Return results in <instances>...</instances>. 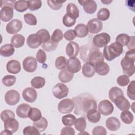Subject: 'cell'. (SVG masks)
I'll use <instances>...</instances> for the list:
<instances>
[{"label": "cell", "mask_w": 135, "mask_h": 135, "mask_svg": "<svg viewBox=\"0 0 135 135\" xmlns=\"http://www.w3.org/2000/svg\"><path fill=\"white\" fill-rule=\"evenodd\" d=\"M94 66L95 72L100 75H105L108 74L110 71L109 65L104 62L97 63L94 65Z\"/></svg>", "instance_id": "d4e9b609"}, {"label": "cell", "mask_w": 135, "mask_h": 135, "mask_svg": "<svg viewBox=\"0 0 135 135\" xmlns=\"http://www.w3.org/2000/svg\"><path fill=\"white\" fill-rule=\"evenodd\" d=\"M130 36L127 34L122 33L117 36L115 42L120 43L122 46H127L130 41Z\"/></svg>", "instance_id": "b9f144b4"}, {"label": "cell", "mask_w": 135, "mask_h": 135, "mask_svg": "<svg viewBox=\"0 0 135 135\" xmlns=\"http://www.w3.org/2000/svg\"><path fill=\"white\" fill-rule=\"evenodd\" d=\"M15 52V49L12 44H6L2 46L0 49V54L4 57H9Z\"/></svg>", "instance_id": "4316f807"}, {"label": "cell", "mask_w": 135, "mask_h": 135, "mask_svg": "<svg viewBox=\"0 0 135 135\" xmlns=\"http://www.w3.org/2000/svg\"><path fill=\"white\" fill-rule=\"evenodd\" d=\"M65 2H60L57 1H47V3L48 5L53 10H59L60 9L62 6L63 3Z\"/></svg>", "instance_id": "11a10c76"}, {"label": "cell", "mask_w": 135, "mask_h": 135, "mask_svg": "<svg viewBox=\"0 0 135 135\" xmlns=\"http://www.w3.org/2000/svg\"><path fill=\"white\" fill-rule=\"evenodd\" d=\"M66 68V69L71 73H78L81 69L80 61L76 57H70L67 61Z\"/></svg>", "instance_id": "30bf717a"}, {"label": "cell", "mask_w": 135, "mask_h": 135, "mask_svg": "<svg viewBox=\"0 0 135 135\" xmlns=\"http://www.w3.org/2000/svg\"><path fill=\"white\" fill-rule=\"evenodd\" d=\"M14 8L18 12H23L27 9L28 1H17L15 3Z\"/></svg>", "instance_id": "f35d334b"}, {"label": "cell", "mask_w": 135, "mask_h": 135, "mask_svg": "<svg viewBox=\"0 0 135 135\" xmlns=\"http://www.w3.org/2000/svg\"><path fill=\"white\" fill-rule=\"evenodd\" d=\"M120 118L125 124H130L133 121V115L132 113L128 110L122 111L120 115Z\"/></svg>", "instance_id": "e575fe53"}, {"label": "cell", "mask_w": 135, "mask_h": 135, "mask_svg": "<svg viewBox=\"0 0 135 135\" xmlns=\"http://www.w3.org/2000/svg\"><path fill=\"white\" fill-rule=\"evenodd\" d=\"M74 100H76L74 101L77 102L76 107H75V109L74 111V113L77 115L80 114V110L82 111L83 112L86 114L95 110H97V104L95 100L91 98H89L88 97H82L81 98L80 101L78 97L76 98H74Z\"/></svg>", "instance_id": "6da1fadb"}, {"label": "cell", "mask_w": 135, "mask_h": 135, "mask_svg": "<svg viewBox=\"0 0 135 135\" xmlns=\"http://www.w3.org/2000/svg\"><path fill=\"white\" fill-rule=\"evenodd\" d=\"M1 118L4 122L9 118H15V114L10 110H5L1 112Z\"/></svg>", "instance_id": "db71d44e"}, {"label": "cell", "mask_w": 135, "mask_h": 135, "mask_svg": "<svg viewBox=\"0 0 135 135\" xmlns=\"http://www.w3.org/2000/svg\"><path fill=\"white\" fill-rule=\"evenodd\" d=\"M25 42V37L21 34H15L13 35L11 40V43L14 47L20 48L23 46Z\"/></svg>", "instance_id": "f1b7e54d"}, {"label": "cell", "mask_w": 135, "mask_h": 135, "mask_svg": "<svg viewBox=\"0 0 135 135\" xmlns=\"http://www.w3.org/2000/svg\"><path fill=\"white\" fill-rule=\"evenodd\" d=\"M63 38V34L62 31L60 30V29H56L54 30L53 32L51 37V40L55 43L59 42L61 41Z\"/></svg>", "instance_id": "bcb514c9"}, {"label": "cell", "mask_w": 135, "mask_h": 135, "mask_svg": "<svg viewBox=\"0 0 135 135\" xmlns=\"http://www.w3.org/2000/svg\"><path fill=\"white\" fill-rule=\"evenodd\" d=\"M58 45L57 43L53 42L51 40H50L47 42L43 43L42 45V47L45 51L47 52H51L55 50Z\"/></svg>", "instance_id": "f6af8a7d"}, {"label": "cell", "mask_w": 135, "mask_h": 135, "mask_svg": "<svg viewBox=\"0 0 135 135\" xmlns=\"http://www.w3.org/2000/svg\"><path fill=\"white\" fill-rule=\"evenodd\" d=\"M37 60L33 56H27L23 61V68L27 72H33L37 68Z\"/></svg>", "instance_id": "7c38bea8"}, {"label": "cell", "mask_w": 135, "mask_h": 135, "mask_svg": "<svg viewBox=\"0 0 135 135\" xmlns=\"http://www.w3.org/2000/svg\"><path fill=\"white\" fill-rule=\"evenodd\" d=\"M74 76V73H71L66 69L62 70L59 74V79L63 83L70 82Z\"/></svg>", "instance_id": "484cf974"}, {"label": "cell", "mask_w": 135, "mask_h": 135, "mask_svg": "<svg viewBox=\"0 0 135 135\" xmlns=\"http://www.w3.org/2000/svg\"><path fill=\"white\" fill-rule=\"evenodd\" d=\"M7 71L12 74H17L21 70L20 63L15 60H12L8 61L6 64Z\"/></svg>", "instance_id": "44dd1931"}, {"label": "cell", "mask_w": 135, "mask_h": 135, "mask_svg": "<svg viewBox=\"0 0 135 135\" xmlns=\"http://www.w3.org/2000/svg\"><path fill=\"white\" fill-rule=\"evenodd\" d=\"M105 125L107 128L110 131H115L120 128L121 123L118 118L114 117H111L107 119Z\"/></svg>", "instance_id": "ffe728a7"}, {"label": "cell", "mask_w": 135, "mask_h": 135, "mask_svg": "<svg viewBox=\"0 0 135 135\" xmlns=\"http://www.w3.org/2000/svg\"><path fill=\"white\" fill-rule=\"evenodd\" d=\"M27 45L32 49H36L40 46L42 43L36 33L30 35L26 40Z\"/></svg>", "instance_id": "cb8c5ba5"}, {"label": "cell", "mask_w": 135, "mask_h": 135, "mask_svg": "<svg viewBox=\"0 0 135 135\" xmlns=\"http://www.w3.org/2000/svg\"><path fill=\"white\" fill-rule=\"evenodd\" d=\"M24 20L27 24L33 26L37 24V19L35 15L31 13H27L24 15Z\"/></svg>", "instance_id": "7dc6e473"}, {"label": "cell", "mask_w": 135, "mask_h": 135, "mask_svg": "<svg viewBox=\"0 0 135 135\" xmlns=\"http://www.w3.org/2000/svg\"><path fill=\"white\" fill-rule=\"evenodd\" d=\"M66 59L63 56H60L56 59L55 65L57 69L63 70L66 68Z\"/></svg>", "instance_id": "7bdbcfd3"}, {"label": "cell", "mask_w": 135, "mask_h": 135, "mask_svg": "<svg viewBox=\"0 0 135 135\" xmlns=\"http://www.w3.org/2000/svg\"><path fill=\"white\" fill-rule=\"evenodd\" d=\"M74 31L76 34V36L80 38L85 37L89 33V31L86 25L82 23L78 24L75 27Z\"/></svg>", "instance_id": "83f0119b"}, {"label": "cell", "mask_w": 135, "mask_h": 135, "mask_svg": "<svg viewBox=\"0 0 135 135\" xmlns=\"http://www.w3.org/2000/svg\"><path fill=\"white\" fill-rule=\"evenodd\" d=\"M117 82L121 86H125L127 85L129 82L130 80L129 76L124 74L118 76L117 79Z\"/></svg>", "instance_id": "f5cc1de1"}, {"label": "cell", "mask_w": 135, "mask_h": 135, "mask_svg": "<svg viewBox=\"0 0 135 135\" xmlns=\"http://www.w3.org/2000/svg\"><path fill=\"white\" fill-rule=\"evenodd\" d=\"M101 2H102V3H103L105 4H109V3H111V2H112V1H101Z\"/></svg>", "instance_id": "e7e4bbea"}, {"label": "cell", "mask_w": 135, "mask_h": 135, "mask_svg": "<svg viewBox=\"0 0 135 135\" xmlns=\"http://www.w3.org/2000/svg\"><path fill=\"white\" fill-rule=\"evenodd\" d=\"M80 46L78 43L71 41L66 45V53L70 57H76L80 51Z\"/></svg>", "instance_id": "ac0fdd59"}, {"label": "cell", "mask_w": 135, "mask_h": 135, "mask_svg": "<svg viewBox=\"0 0 135 135\" xmlns=\"http://www.w3.org/2000/svg\"><path fill=\"white\" fill-rule=\"evenodd\" d=\"M22 97L26 101L30 103H32L37 99V92L34 89V88L28 87L25 88L23 91Z\"/></svg>", "instance_id": "9a60e30c"}, {"label": "cell", "mask_w": 135, "mask_h": 135, "mask_svg": "<svg viewBox=\"0 0 135 135\" xmlns=\"http://www.w3.org/2000/svg\"><path fill=\"white\" fill-rule=\"evenodd\" d=\"M92 133L93 135H106L107 130L102 126H97L94 127Z\"/></svg>", "instance_id": "6f0895ef"}, {"label": "cell", "mask_w": 135, "mask_h": 135, "mask_svg": "<svg viewBox=\"0 0 135 135\" xmlns=\"http://www.w3.org/2000/svg\"><path fill=\"white\" fill-rule=\"evenodd\" d=\"M110 36L107 33H101L95 35L93 38V42L95 46L99 48L105 47L110 42Z\"/></svg>", "instance_id": "277c9868"}, {"label": "cell", "mask_w": 135, "mask_h": 135, "mask_svg": "<svg viewBox=\"0 0 135 135\" xmlns=\"http://www.w3.org/2000/svg\"><path fill=\"white\" fill-rule=\"evenodd\" d=\"M61 134H70L74 135L75 131L74 129L70 126H67L63 128L61 131Z\"/></svg>", "instance_id": "91938a15"}, {"label": "cell", "mask_w": 135, "mask_h": 135, "mask_svg": "<svg viewBox=\"0 0 135 135\" xmlns=\"http://www.w3.org/2000/svg\"><path fill=\"white\" fill-rule=\"evenodd\" d=\"M86 26L90 33L92 34H97L102 30L103 23L97 18H94L90 20L88 22Z\"/></svg>", "instance_id": "9c48e42d"}, {"label": "cell", "mask_w": 135, "mask_h": 135, "mask_svg": "<svg viewBox=\"0 0 135 135\" xmlns=\"http://www.w3.org/2000/svg\"><path fill=\"white\" fill-rule=\"evenodd\" d=\"M74 127L75 128V129L80 131V132H82V131H84L86 128V120L84 118L81 117V118H78L77 119H76L74 123Z\"/></svg>", "instance_id": "8d00e7d4"}, {"label": "cell", "mask_w": 135, "mask_h": 135, "mask_svg": "<svg viewBox=\"0 0 135 135\" xmlns=\"http://www.w3.org/2000/svg\"><path fill=\"white\" fill-rule=\"evenodd\" d=\"M127 95L132 100H135V81H132L127 88Z\"/></svg>", "instance_id": "681fc988"}, {"label": "cell", "mask_w": 135, "mask_h": 135, "mask_svg": "<svg viewBox=\"0 0 135 135\" xmlns=\"http://www.w3.org/2000/svg\"><path fill=\"white\" fill-rule=\"evenodd\" d=\"M36 60L40 63H44L46 60V55L44 51L42 49L38 50L36 55Z\"/></svg>", "instance_id": "9f6ffc18"}, {"label": "cell", "mask_w": 135, "mask_h": 135, "mask_svg": "<svg viewBox=\"0 0 135 135\" xmlns=\"http://www.w3.org/2000/svg\"><path fill=\"white\" fill-rule=\"evenodd\" d=\"M98 110L99 112L102 115H108L113 112L114 107L112 103L108 100H103L99 102Z\"/></svg>", "instance_id": "52a82bcc"}, {"label": "cell", "mask_w": 135, "mask_h": 135, "mask_svg": "<svg viewBox=\"0 0 135 135\" xmlns=\"http://www.w3.org/2000/svg\"><path fill=\"white\" fill-rule=\"evenodd\" d=\"M76 120L75 117L72 114H68L62 117V122L66 126H72L74 124Z\"/></svg>", "instance_id": "ab89813d"}, {"label": "cell", "mask_w": 135, "mask_h": 135, "mask_svg": "<svg viewBox=\"0 0 135 135\" xmlns=\"http://www.w3.org/2000/svg\"><path fill=\"white\" fill-rule=\"evenodd\" d=\"M13 8L8 6H5L1 8L0 11V18L5 22H8L13 17Z\"/></svg>", "instance_id": "e0dca14e"}, {"label": "cell", "mask_w": 135, "mask_h": 135, "mask_svg": "<svg viewBox=\"0 0 135 135\" xmlns=\"http://www.w3.org/2000/svg\"><path fill=\"white\" fill-rule=\"evenodd\" d=\"M66 14L71 17L76 19L79 17V8L74 3H70L66 6Z\"/></svg>", "instance_id": "f546056e"}, {"label": "cell", "mask_w": 135, "mask_h": 135, "mask_svg": "<svg viewBox=\"0 0 135 135\" xmlns=\"http://www.w3.org/2000/svg\"><path fill=\"white\" fill-rule=\"evenodd\" d=\"M124 95L123 91L117 86H114L110 89L109 91V98L112 102H114V99L119 95Z\"/></svg>", "instance_id": "d6a6232c"}, {"label": "cell", "mask_w": 135, "mask_h": 135, "mask_svg": "<svg viewBox=\"0 0 135 135\" xmlns=\"http://www.w3.org/2000/svg\"><path fill=\"white\" fill-rule=\"evenodd\" d=\"M23 26L22 22L17 19H14L10 21L6 26V32L10 34H14L21 31Z\"/></svg>", "instance_id": "8fae6325"}, {"label": "cell", "mask_w": 135, "mask_h": 135, "mask_svg": "<svg viewBox=\"0 0 135 135\" xmlns=\"http://www.w3.org/2000/svg\"><path fill=\"white\" fill-rule=\"evenodd\" d=\"M134 36H130V41L128 43V44H127V47L129 49V50H133L135 49L134 47H135V45H134Z\"/></svg>", "instance_id": "6125c7cd"}, {"label": "cell", "mask_w": 135, "mask_h": 135, "mask_svg": "<svg viewBox=\"0 0 135 135\" xmlns=\"http://www.w3.org/2000/svg\"><path fill=\"white\" fill-rule=\"evenodd\" d=\"M20 95L18 91L15 90H10L6 92L5 94L6 103L9 105H14L20 101Z\"/></svg>", "instance_id": "ba28073f"}, {"label": "cell", "mask_w": 135, "mask_h": 135, "mask_svg": "<svg viewBox=\"0 0 135 135\" xmlns=\"http://www.w3.org/2000/svg\"><path fill=\"white\" fill-rule=\"evenodd\" d=\"M62 22L63 25L66 27H71L75 24L76 19L71 17L67 14H65L62 18Z\"/></svg>", "instance_id": "c3c4849f"}, {"label": "cell", "mask_w": 135, "mask_h": 135, "mask_svg": "<svg viewBox=\"0 0 135 135\" xmlns=\"http://www.w3.org/2000/svg\"><path fill=\"white\" fill-rule=\"evenodd\" d=\"M42 6V1H28V8L32 11L38 9Z\"/></svg>", "instance_id": "f907efd6"}, {"label": "cell", "mask_w": 135, "mask_h": 135, "mask_svg": "<svg viewBox=\"0 0 135 135\" xmlns=\"http://www.w3.org/2000/svg\"><path fill=\"white\" fill-rule=\"evenodd\" d=\"M32 86L35 89L42 88L45 84V80L44 78L41 76H36L31 81Z\"/></svg>", "instance_id": "1f68e13d"}, {"label": "cell", "mask_w": 135, "mask_h": 135, "mask_svg": "<svg viewBox=\"0 0 135 135\" xmlns=\"http://www.w3.org/2000/svg\"><path fill=\"white\" fill-rule=\"evenodd\" d=\"M16 78L15 76L12 75H6L2 79V83L6 86H11L16 82Z\"/></svg>", "instance_id": "ee69618b"}, {"label": "cell", "mask_w": 135, "mask_h": 135, "mask_svg": "<svg viewBox=\"0 0 135 135\" xmlns=\"http://www.w3.org/2000/svg\"><path fill=\"white\" fill-rule=\"evenodd\" d=\"M15 2L16 1H2L1 7L2 8L5 6H8L14 9Z\"/></svg>", "instance_id": "94428289"}, {"label": "cell", "mask_w": 135, "mask_h": 135, "mask_svg": "<svg viewBox=\"0 0 135 135\" xmlns=\"http://www.w3.org/2000/svg\"><path fill=\"white\" fill-rule=\"evenodd\" d=\"M28 117L33 121H36L42 117V113L38 109L31 108L29 111Z\"/></svg>", "instance_id": "836d02e7"}, {"label": "cell", "mask_w": 135, "mask_h": 135, "mask_svg": "<svg viewBox=\"0 0 135 135\" xmlns=\"http://www.w3.org/2000/svg\"><path fill=\"white\" fill-rule=\"evenodd\" d=\"M114 104L121 111L128 110L130 108V104L129 101L124 97V95H119L114 100Z\"/></svg>", "instance_id": "2e32d148"}, {"label": "cell", "mask_w": 135, "mask_h": 135, "mask_svg": "<svg viewBox=\"0 0 135 135\" xmlns=\"http://www.w3.org/2000/svg\"><path fill=\"white\" fill-rule=\"evenodd\" d=\"M78 2L83 6L84 11L88 14H93L97 9V4L94 1L83 0L78 1Z\"/></svg>", "instance_id": "5bb4252c"}, {"label": "cell", "mask_w": 135, "mask_h": 135, "mask_svg": "<svg viewBox=\"0 0 135 135\" xmlns=\"http://www.w3.org/2000/svg\"><path fill=\"white\" fill-rule=\"evenodd\" d=\"M86 117L90 122L94 123H97L100 120L101 113L99 112V111L95 110L86 113Z\"/></svg>", "instance_id": "74e56055"}, {"label": "cell", "mask_w": 135, "mask_h": 135, "mask_svg": "<svg viewBox=\"0 0 135 135\" xmlns=\"http://www.w3.org/2000/svg\"><path fill=\"white\" fill-rule=\"evenodd\" d=\"M126 5L130 9L134 11V1H127L126 2Z\"/></svg>", "instance_id": "be15d7a7"}, {"label": "cell", "mask_w": 135, "mask_h": 135, "mask_svg": "<svg viewBox=\"0 0 135 135\" xmlns=\"http://www.w3.org/2000/svg\"><path fill=\"white\" fill-rule=\"evenodd\" d=\"M89 62L95 65L97 63L104 62L103 55L102 52H101L99 50L93 48L91 49L89 53L88 58Z\"/></svg>", "instance_id": "4fadbf2b"}, {"label": "cell", "mask_w": 135, "mask_h": 135, "mask_svg": "<svg viewBox=\"0 0 135 135\" xmlns=\"http://www.w3.org/2000/svg\"><path fill=\"white\" fill-rule=\"evenodd\" d=\"M33 124L41 132L44 131L46 129L48 122L44 117H41L38 120L33 121Z\"/></svg>", "instance_id": "4dcf8cb0"}, {"label": "cell", "mask_w": 135, "mask_h": 135, "mask_svg": "<svg viewBox=\"0 0 135 135\" xmlns=\"http://www.w3.org/2000/svg\"><path fill=\"white\" fill-rule=\"evenodd\" d=\"M110 15L109 10L107 8H101L97 13V18L100 21H106L107 20Z\"/></svg>", "instance_id": "60d3db41"}, {"label": "cell", "mask_w": 135, "mask_h": 135, "mask_svg": "<svg viewBox=\"0 0 135 135\" xmlns=\"http://www.w3.org/2000/svg\"><path fill=\"white\" fill-rule=\"evenodd\" d=\"M123 46L118 42H114L103 49V56L108 61H111L119 56L123 52Z\"/></svg>", "instance_id": "3957f363"}, {"label": "cell", "mask_w": 135, "mask_h": 135, "mask_svg": "<svg viewBox=\"0 0 135 135\" xmlns=\"http://www.w3.org/2000/svg\"><path fill=\"white\" fill-rule=\"evenodd\" d=\"M31 108V106L28 104L22 103L20 104L16 110L17 115L21 118H27Z\"/></svg>", "instance_id": "7402d4cb"}, {"label": "cell", "mask_w": 135, "mask_h": 135, "mask_svg": "<svg viewBox=\"0 0 135 135\" xmlns=\"http://www.w3.org/2000/svg\"><path fill=\"white\" fill-rule=\"evenodd\" d=\"M64 36L65 40L68 41H72V40H73L76 36V34L74 30H69L64 33Z\"/></svg>", "instance_id": "680465c9"}, {"label": "cell", "mask_w": 135, "mask_h": 135, "mask_svg": "<svg viewBox=\"0 0 135 135\" xmlns=\"http://www.w3.org/2000/svg\"><path fill=\"white\" fill-rule=\"evenodd\" d=\"M95 72L94 65L88 61L85 62L82 66V74L86 78L92 77Z\"/></svg>", "instance_id": "603a6c76"}, {"label": "cell", "mask_w": 135, "mask_h": 135, "mask_svg": "<svg viewBox=\"0 0 135 135\" xmlns=\"http://www.w3.org/2000/svg\"><path fill=\"white\" fill-rule=\"evenodd\" d=\"M4 122L5 130L9 131L12 134L17 131L19 128V123L15 118H9Z\"/></svg>", "instance_id": "d6986e66"}, {"label": "cell", "mask_w": 135, "mask_h": 135, "mask_svg": "<svg viewBox=\"0 0 135 135\" xmlns=\"http://www.w3.org/2000/svg\"><path fill=\"white\" fill-rule=\"evenodd\" d=\"M52 93L56 98L61 99L66 97L68 95L69 88L64 84L58 83L53 88Z\"/></svg>", "instance_id": "5b68a950"}, {"label": "cell", "mask_w": 135, "mask_h": 135, "mask_svg": "<svg viewBox=\"0 0 135 135\" xmlns=\"http://www.w3.org/2000/svg\"><path fill=\"white\" fill-rule=\"evenodd\" d=\"M36 34L39 37L42 43L47 42L50 40V35L48 31L45 29H41L38 31Z\"/></svg>", "instance_id": "d590c367"}, {"label": "cell", "mask_w": 135, "mask_h": 135, "mask_svg": "<svg viewBox=\"0 0 135 135\" xmlns=\"http://www.w3.org/2000/svg\"><path fill=\"white\" fill-rule=\"evenodd\" d=\"M75 105L74 102L70 99H64L61 100L58 104L57 109L61 113H68L72 111Z\"/></svg>", "instance_id": "8992f818"}, {"label": "cell", "mask_w": 135, "mask_h": 135, "mask_svg": "<svg viewBox=\"0 0 135 135\" xmlns=\"http://www.w3.org/2000/svg\"><path fill=\"white\" fill-rule=\"evenodd\" d=\"M23 133L25 135L40 134V132L34 126H27L23 129Z\"/></svg>", "instance_id": "816d5d0a"}, {"label": "cell", "mask_w": 135, "mask_h": 135, "mask_svg": "<svg viewBox=\"0 0 135 135\" xmlns=\"http://www.w3.org/2000/svg\"><path fill=\"white\" fill-rule=\"evenodd\" d=\"M135 49L130 50L126 53L121 60V65L123 73L128 76H132L135 72Z\"/></svg>", "instance_id": "7a4b0ae2"}]
</instances>
